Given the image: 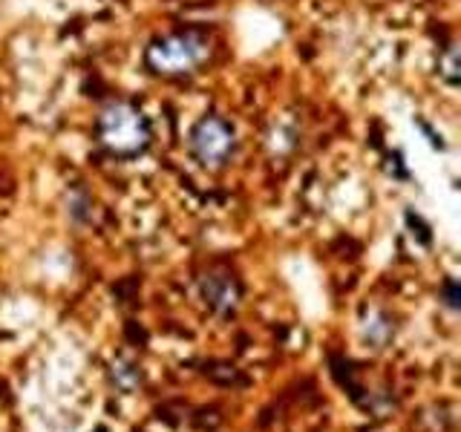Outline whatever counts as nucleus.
<instances>
[{"mask_svg": "<svg viewBox=\"0 0 461 432\" xmlns=\"http://www.w3.org/2000/svg\"><path fill=\"white\" fill-rule=\"evenodd\" d=\"M213 52H216V40L211 32L199 26H185L150 40L148 52H144V64H148L153 76L187 78L205 69Z\"/></svg>", "mask_w": 461, "mask_h": 432, "instance_id": "obj_1", "label": "nucleus"}, {"mask_svg": "<svg viewBox=\"0 0 461 432\" xmlns=\"http://www.w3.org/2000/svg\"><path fill=\"white\" fill-rule=\"evenodd\" d=\"M150 124L144 112L130 104V101H107L98 110L95 119V139L110 156L115 158H133L148 150L150 144Z\"/></svg>", "mask_w": 461, "mask_h": 432, "instance_id": "obj_2", "label": "nucleus"}, {"mask_svg": "<svg viewBox=\"0 0 461 432\" xmlns=\"http://www.w3.org/2000/svg\"><path fill=\"white\" fill-rule=\"evenodd\" d=\"M191 153L202 167L220 170L237 153V130L222 115H205L191 130Z\"/></svg>", "mask_w": 461, "mask_h": 432, "instance_id": "obj_3", "label": "nucleus"}]
</instances>
